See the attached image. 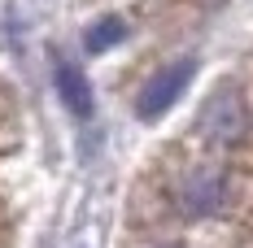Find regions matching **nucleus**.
Here are the masks:
<instances>
[{
	"label": "nucleus",
	"mask_w": 253,
	"mask_h": 248,
	"mask_svg": "<svg viewBox=\"0 0 253 248\" xmlns=\"http://www.w3.org/2000/svg\"><path fill=\"white\" fill-rule=\"evenodd\" d=\"M192 78H197V61H192V57H183V61L166 66V70H157V74L140 87V96H135V113H140L144 122L162 118V113H166V109L188 92V83H192Z\"/></svg>",
	"instance_id": "1"
},
{
	"label": "nucleus",
	"mask_w": 253,
	"mask_h": 248,
	"mask_svg": "<svg viewBox=\"0 0 253 248\" xmlns=\"http://www.w3.org/2000/svg\"><path fill=\"white\" fill-rule=\"evenodd\" d=\"M123 39H126V22L118 18V13H105L101 22H92L87 31H83L87 52H109L114 44H123Z\"/></svg>",
	"instance_id": "5"
},
{
	"label": "nucleus",
	"mask_w": 253,
	"mask_h": 248,
	"mask_svg": "<svg viewBox=\"0 0 253 248\" xmlns=\"http://www.w3.org/2000/svg\"><path fill=\"white\" fill-rule=\"evenodd\" d=\"M201 131L205 135H214V140H236L240 131H245V100L236 87H218L214 96L205 100L201 109Z\"/></svg>",
	"instance_id": "2"
},
{
	"label": "nucleus",
	"mask_w": 253,
	"mask_h": 248,
	"mask_svg": "<svg viewBox=\"0 0 253 248\" xmlns=\"http://www.w3.org/2000/svg\"><path fill=\"white\" fill-rule=\"evenodd\" d=\"M223 205V178L218 174H192L183 187V209L188 213H214Z\"/></svg>",
	"instance_id": "4"
},
{
	"label": "nucleus",
	"mask_w": 253,
	"mask_h": 248,
	"mask_svg": "<svg viewBox=\"0 0 253 248\" xmlns=\"http://www.w3.org/2000/svg\"><path fill=\"white\" fill-rule=\"evenodd\" d=\"M52 83H57V96H61V105L70 109V118H79V122H87L92 113H96V100H92V83H87V74L79 70L75 61H57L52 66Z\"/></svg>",
	"instance_id": "3"
}]
</instances>
